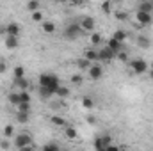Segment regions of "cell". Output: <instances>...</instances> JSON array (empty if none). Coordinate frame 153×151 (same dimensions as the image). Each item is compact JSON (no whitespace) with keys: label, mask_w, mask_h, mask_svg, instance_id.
<instances>
[{"label":"cell","mask_w":153,"mask_h":151,"mask_svg":"<svg viewBox=\"0 0 153 151\" xmlns=\"http://www.w3.org/2000/svg\"><path fill=\"white\" fill-rule=\"evenodd\" d=\"M80 23H70L68 27H66V30H64V36L68 39H76L78 38V34H80Z\"/></svg>","instance_id":"4"},{"label":"cell","mask_w":153,"mask_h":151,"mask_svg":"<svg viewBox=\"0 0 153 151\" xmlns=\"http://www.w3.org/2000/svg\"><path fill=\"white\" fill-rule=\"evenodd\" d=\"M9 146H11V144H9V141H7V139L0 141V148H2V150H9Z\"/></svg>","instance_id":"38"},{"label":"cell","mask_w":153,"mask_h":151,"mask_svg":"<svg viewBox=\"0 0 153 151\" xmlns=\"http://www.w3.org/2000/svg\"><path fill=\"white\" fill-rule=\"evenodd\" d=\"M107 151H119V148H117V146H112V144H111V146H107Z\"/></svg>","instance_id":"41"},{"label":"cell","mask_w":153,"mask_h":151,"mask_svg":"<svg viewBox=\"0 0 153 151\" xmlns=\"http://www.w3.org/2000/svg\"><path fill=\"white\" fill-rule=\"evenodd\" d=\"M119 151H126V150H119Z\"/></svg>","instance_id":"48"},{"label":"cell","mask_w":153,"mask_h":151,"mask_svg":"<svg viewBox=\"0 0 153 151\" xmlns=\"http://www.w3.org/2000/svg\"><path fill=\"white\" fill-rule=\"evenodd\" d=\"M152 71H153V62H152Z\"/></svg>","instance_id":"46"},{"label":"cell","mask_w":153,"mask_h":151,"mask_svg":"<svg viewBox=\"0 0 153 151\" xmlns=\"http://www.w3.org/2000/svg\"><path fill=\"white\" fill-rule=\"evenodd\" d=\"M18 112H30V103H20Z\"/></svg>","instance_id":"31"},{"label":"cell","mask_w":153,"mask_h":151,"mask_svg":"<svg viewBox=\"0 0 153 151\" xmlns=\"http://www.w3.org/2000/svg\"><path fill=\"white\" fill-rule=\"evenodd\" d=\"M18 38H14V36H5V46L9 48V50H14V48H18Z\"/></svg>","instance_id":"11"},{"label":"cell","mask_w":153,"mask_h":151,"mask_svg":"<svg viewBox=\"0 0 153 151\" xmlns=\"http://www.w3.org/2000/svg\"><path fill=\"white\" fill-rule=\"evenodd\" d=\"M39 87H45V89H48V91H52V93L55 94L57 89L61 87V84H59V78L55 75H52V73H43V75H39Z\"/></svg>","instance_id":"1"},{"label":"cell","mask_w":153,"mask_h":151,"mask_svg":"<svg viewBox=\"0 0 153 151\" xmlns=\"http://www.w3.org/2000/svg\"><path fill=\"white\" fill-rule=\"evenodd\" d=\"M55 94H57L59 98H62V100H64V98H68V96H70V89H68V87H64V85H61V87L57 89V93H55Z\"/></svg>","instance_id":"20"},{"label":"cell","mask_w":153,"mask_h":151,"mask_svg":"<svg viewBox=\"0 0 153 151\" xmlns=\"http://www.w3.org/2000/svg\"><path fill=\"white\" fill-rule=\"evenodd\" d=\"M20 103H30V94L27 91H20Z\"/></svg>","instance_id":"26"},{"label":"cell","mask_w":153,"mask_h":151,"mask_svg":"<svg viewBox=\"0 0 153 151\" xmlns=\"http://www.w3.org/2000/svg\"><path fill=\"white\" fill-rule=\"evenodd\" d=\"M100 41H102V36H100V34H93V36H91V43H93V44H98Z\"/></svg>","instance_id":"36"},{"label":"cell","mask_w":153,"mask_h":151,"mask_svg":"<svg viewBox=\"0 0 153 151\" xmlns=\"http://www.w3.org/2000/svg\"><path fill=\"white\" fill-rule=\"evenodd\" d=\"M41 29H43V32H46V34H53V32H55V23H53V21H43Z\"/></svg>","instance_id":"12"},{"label":"cell","mask_w":153,"mask_h":151,"mask_svg":"<svg viewBox=\"0 0 153 151\" xmlns=\"http://www.w3.org/2000/svg\"><path fill=\"white\" fill-rule=\"evenodd\" d=\"M7 100H9V103H13V105H20V93H11L9 96H7Z\"/></svg>","instance_id":"21"},{"label":"cell","mask_w":153,"mask_h":151,"mask_svg":"<svg viewBox=\"0 0 153 151\" xmlns=\"http://www.w3.org/2000/svg\"><path fill=\"white\" fill-rule=\"evenodd\" d=\"M102 9H103L105 13H109V11H111V4H109V2H105V4H102Z\"/></svg>","instance_id":"40"},{"label":"cell","mask_w":153,"mask_h":151,"mask_svg":"<svg viewBox=\"0 0 153 151\" xmlns=\"http://www.w3.org/2000/svg\"><path fill=\"white\" fill-rule=\"evenodd\" d=\"M137 44H139L141 48H150L152 41H150V38H146V36H139V38H137Z\"/></svg>","instance_id":"17"},{"label":"cell","mask_w":153,"mask_h":151,"mask_svg":"<svg viewBox=\"0 0 153 151\" xmlns=\"http://www.w3.org/2000/svg\"><path fill=\"white\" fill-rule=\"evenodd\" d=\"M85 59L91 62V61H98V52H94V50H87L85 52Z\"/></svg>","instance_id":"25"},{"label":"cell","mask_w":153,"mask_h":151,"mask_svg":"<svg viewBox=\"0 0 153 151\" xmlns=\"http://www.w3.org/2000/svg\"><path fill=\"white\" fill-rule=\"evenodd\" d=\"M135 18H137V21H139L143 27H148V25H152V21H153V16H152V14H148V13H141V11H137Z\"/></svg>","instance_id":"6"},{"label":"cell","mask_w":153,"mask_h":151,"mask_svg":"<svg viewBox=\"0 0 153 151\" xmlns=\"http://www.w3.org/2000/svg\"><path fill=\"white\" fill-rule=\"evenodd\" d=\"M76 66H78L80 70H84V71H89V68H91V62H89L85 57H82V59H78V61H76Z\"/></svg>","instance_id":"13"},{"label":"cell","mask_w":153,"mask_h":151,"mask_svg":"<svg viewBox=\"0 0 153 151\" xmlns=\"http://www.w3.org/2000/svg\"><path fill=\"white\" fill-rule=\"evenodd\" d=\"M18 151H34V148L32 146H27V148H22V150H18Z\"/></svg>","instance_id":"43"},{"label":"cell","mask_w":153,"mask_h":151,"mask_svg":"<svg viewBox=\"0 0 153 151\" xmlns=\"http://www.w3.org/2000/svg\"><path fill=\"white\" fill-rule=\"evenodd\" d=\"M73 151H78V150H73Z\"/></svg>","instance_id":"49"},{"label":"cell","mask_w":153,"mask_h":151,"mask_svg":"<svg viewBox=\"0 0 153 151\" xmlns=\"http://www.w3.org/2000/svg\"><path fill=\"white\" fill-rule=\"evenodd\" d=\"M139 11H141V13H148V14H152L153 13L152 2H141V4H139Z\"/></svg>","instance_id":"15"},{"label":"cell","mask_w":153,"mask_h":151,"mask_svg":"<svg viewBox=\"0 0 153 151\" xmlns=\"http://www.w3.org/2000/svg\"><path fill=\"white\" fill-rule=\"evenodd\" d=\"M116 57H119L121 61H128V55H126V52H119V53H117Z\"/></svg>","instance_id":"39"},{"label":"cell","mask_w":153,"mask_h":151,"mask_svg":"<svg viewBox=\"0 0 153 151\" xmlns=\"http://www.w3.org/2000/svg\"><path fill=\"white\" fill-rule=\"evenodd\" d=\"M116 57V53L111 50V48H102L100 52H98V61H105V62H109V61H112Z\"/></svg>","instance_id":"5"},{"label":"cell","mask_w":153,"mask_h":151,"mask_svg":"<svg viewBox=\"0 0 153 151\" xmlns=\"http://www.w3.org/2000/svg\"><path fill=\"white\" fill-rule=\"evenodd\" d=\"M82 105H84V109H93L94 101H93V98H89V96H84V98H82Z\"/></svg>","instance_id":"27"},{"label":"cell","mask_w":153,"mask_h":151,"mask_svg":"<svg viewBox=\"0 0 153 151\" xmlns=\"http://www.w3.org/2000/svg\"><path fill=\"white\" fill-rule=\"evenodd\" d=\"M102 75H103V70H102V66L94 64V66H91V68H89V76H91L93 80H98V78H102Z\"/></svg>","instance_id":"10"},{"label":"cell","mask_w":153,"mask_h":151,"mask_svg":"<svg viewBox=\"0 0 153 151\" xmlns=\"http://www.w3.org/2000/svg\"><path fill=\"white\" fill-rule=\"evenodd\" d=\"M94 121H96V119H94V117H93V115H87V123H91V124H93V123H94Z\"/></svg>","instance_id":"44"},{"label":"cell","mask_w":153,"mask_h":151,"mask_svg":"<svg viewBox=\"0 0 153 151\" xmlns=\"http://www.w3.org/2000/svg\"><path fill=\"white\" fill-rule=\"evenodd\" d=\"M39 94H41V98H43V100H50V98L53 96V93H52V91H48V89H45V87H39Z\"/></svg>","instance_id":"22"},{"label":"cell","mask_w":153,"mask_h":151,"mask_svg":"<svg viewBox=\"0 0 153 151\" xmlns=\"http://www.w3.org/2000/svg\"><path fill=\"white\" fill-rule=\"evenodd\" d=\"M130 66H132V71H134L135 75H144V73L148 71V64H146V61H143V59H134V61L130 62Z\"/></svg>","instance_id":"3"},{"label":"cell","mask_w":153,"mask_h":151,"mask_svg":"<svg viewBox=\"0 0 153 151\" xmlns=\"http://www.w3.org/2000/svg\"><path fill=\"white\" fill-rule=\"evenodd\" d=\"M14 146H16L18 150L27 148V146H32V137H30L29 133H18V135L14 137Z\"/></svg>","instance_id":"2"},{"label":"cell","mask_w":153,"mask_h":151,"mask_svg":"<svg viewBox=\"0 0 153 151\" xmlns=\"http://www.w3.org/2000/svg\"><path fill=\"white\" fill-rule=\"evenodd\" d=\"M80 29H82V30H85V32H91V30L94 29V20H93V18H89V16L82 18V21H80Z\"/></svg>","instance_id":"7"},{"label":"cell","mask_w":153,"mask_h":151,"mask_svg":"<svg viewBox=\"0 0 153 151\" xmlns=\"http://www.w3.org/2000/svg\"><path fill=\"white\" fill-rule=\"evenodd\" d=\"M27 7H29V11L36 13V11L39 9V2H36V0H32V2H29V4H27Z\"/></svg>","instance_id":"30"},{"label":"cell","mask_w":153,"mask_h":151,"mask_svg":"<svg viewBox=\"0 0 153 151\" xmlns=\"http://www.w3.org/2000/svg\"><path fill=\"white\" fill-rule=\"evenodd\" d=\"M152 7H153V0H152Z\"/></svg>","instance_id":"47"},{"label":"cell","mask_w":153,"mask_h":151,"mask_svg":"<svg viewBox=\"0 0 153 151\" xmlns=\"http://www.w3.org/2000/svg\"><path fill=\"white\" fill-rule=\"evenodd\" d=\"M94 150H96V151H107V148H105V146L102 144V141H100V137H98V139L94 141Z\"/></svg>","instance_id":"32"},{"label":"cell","mask_w":153,"mask_h":151,"mask_svg":"<svg viewBox=\"0 0 153 151\" xmlns=\"http://www.w3.org/2000/svg\"><path fill=\"white\" fill-rule=\"evenodd\" d=\"M43 151H61V148H59V144H55V142H48V144L43 146Z\"/></svg>","instance_id":"24"},{"label":"cell","mask_w":153,"mask_h":151,"mask_svg":"<svg viewBox=\"0 0 153 151\" xmlns=\"http://www.w3.org/2000/svg\"><path fill=\"white\" fill-rule=\"evenodd\" d=\"M114 16H116V20H121V21H125V20L128 18V14H126V13H123V11H117Z\"/></svg>","instance_id":"33"},{"label":"cell","mask_w":153,"mask_h":151,"mask_svg":"<svg viewBox=\"0 0 153 151\" xmlns=\"http://www.w3.org/2000/svg\"><path fill=\"white\" fill-rule=\"evenodd\" d=\"M23 75H25V70L22 66H16L14 68V78H23Z\"/></svg>","instance_id":"28"},{"label":"cell","mask_w":153,"mask_h":151,"mask_svg":"<svg viewBox=\"0 0 153 151\" xmlns=\"http://www.w3.org/2000/svg\"><path fill=\"white\" fill-rule=\"evenodd\" d=\"M32 20H34V21H41V20H43V14H41L39 11L32 13Z\"/></svg>","instance_id":"37"},{"label":"cell","mask_w":153,"mask_h":151,"mask_svg":"<svg viewBox=\"0 0 153 151\" xmlns=\"http://www.w3.org/2000/svg\"><path fill=\"white\" fill-rule=\"evenodd\" d=\"M5 34H7V36H14V38H20V25H18V23H9V25H5Z\"/></svg>","instance_id":"8"},{"label":"cell","mask_w":153,"mask_h":151,"mask_svg":"<svg viewBox=\"0 0 153 151\" xmlns=\"http://www.w3.org/2000/svg\"><path fill=\"white\" fill-rule=\"evenodd\" d=\"M52 123H53L55 126H61V128H62V126H64V128L68 126V124H66V121H64L62 117H59V115H53V117H52Z\"/></svg>","instance_id":"23"},{"label":"cell","mask_w":153,"mask_h":151,"mask_svg":"<svg viewBox=\"0 0 153 151\" xmlns=\"http://www.w3.org/2000/svg\"><path fill=\"white\" fill-rule=\"evenodd\" d=\"M0 73H5V62H0Z\"/></svg>","instance_id":"42"},{"label":"cell","mask_w":153,"mask_h":151,"mask_svg":"<svg viewBox=\"0 0 153 151\" xmlns=\"http://www.w3.org/2000/svg\"><path fill=\"white\" fill-rule=\"evenodd\" d=\"M14 85L16 87H20L22 91H25L27 87H29V82H27V78L23 76V78H14Z\"/></svg>","instance_id":"16"},{"label":"cell","mask_w":153,"mask_h":151,"mask_svg":"<svg viewBox=\"0 0 153 151\" xmlns=\"http://www.w3.org/2000/svg\"><path fill=\"white\" fill-rule=\"evenodd\" d=\"M13 132H14V128H13L11 124H7V126L4 128V135H5V137H11V135H13Z\"/></svg>","instance_id":"34"},{"label":"cell","mask_w":153,"mask_h":151,"mask_svg":"<svg viewBox=\"0 0 153 151\" xmlns=\"http://www.w3.org/2000/svg\"><path fill=\"white\" fill-rule=\"evenodd\" d=\"M30 112H18L16 114V119H18V123H22V124H25V123H29V119H30Z\"/></svg>","instance_id":"18"},{"label":"cell","mask_w":153,"mask_h":151,"mask_svg":"<svg viewBox=\"0 0 153 151\" xmlns=\"http://www.w3.org/2000/svg\"><path fill=\"white\" fill-rule=\"evenodd\" d=\"M150 76H152V78H153V71H152V70H150Z\"/></svg>","instance_id":"45"},{"label":"cell","mask_w":153,"mask_h":151,"mask_svg":"<svg viewBox=\"0 0 153 151\" xmlns=\"http://www.w3.org/2000/svg\"><path fill=\"white\" fill-rule=\"evenodd\" d=\"M64 135H66L70 141L76 139V135H78V133H76V128H73V126H66V128H64Z\"/></svg>","instance_id":"14"},{"label":"cell","mask_w":153,"mask_h":151,"mask_svg":"<svg viewBox=\"0 0 153 151\" xmlns=\"http://www.w3.org/2000/svg\"><path fill=\"white\" fill-rule=\"evenodd\" d=\"M100 141H102V144H103L105 148L112 144V139H111V135H102V137H100Z\"/></svg>","instance_id":"29"},{"label":"cell","mask_w":153,"mask_h":151,"mask_svg":"<svg viewBox=\"0 0 153 151\" xmlns=\"http://www.w3.org/2000/svg\"><path fill=\"white\" fill-rule=\"evenodd\" d=\"M71 84L80 85V84H82V76H80V75H73V76H71Z\"/></svg>","instance_id":"35"},{"label":"cell","mask_w":153,"mask_h":151,"mask_svg":"<svg viewBox=\"0 0 153 151\" xmlns=\"http://www.w3.org/2000/svg\"><path fill=\"white\" fill-rule=\"evenodd\" d=\"M107 48H111L116 55H117L119 52H123V43H119V41H116V39L111 38L109 41H107Z\"/></svg>","instance_id":"9"},{"label":"cell","mask_w":153,"mask_h":151,"mask_svg":"<svg viewBox=\"0 0 153 151\" xmlns=\"http://www.w3.org/2000/svg\"><path fill=\"white\" fill-rule=\"evenodd\" d=\"M112 39H116V41H119V43H125V39H126V32L125 30H116L114 36H112Z\"/></svg>","instance_id":"19"}]
</instances>
